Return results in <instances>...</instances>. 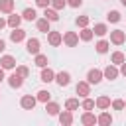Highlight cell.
<instances>
[{
    "label": "cell",
    "mask_w": 126,
    "mask_h": 126,
    "mask_svg": "<svg viewBox=\"0 0 126 126\" xmlns=\"http://www.w3.org/2000/svg\"><path fill=\"white\" fill-rule=\"evenodd\" d=\"M81 122H83L85 126H94V124H96V116H94L91 110H87V112L81 116Z\"/></svg>",
    "instance_id": "cell-15"
},
{
    "label": "cell",
    "mask_w": 126,
    "mask_h": 126,
    "mask_svg": "<svg viewBox=\"0 0 126 126\" xmlns=\"http://www.w3.org/2000/svg\"><path fill=\"white\" fill-rule=\"evenodd\" d=\"M106 20H108V22H112V24L120 22V12H118V10H112V12H108V14H106Z\"/></svg>",
    "instance_id": "cell-31"
},
{
    "label": "cell",
    "mask_w": 126,
    "mask_h": 126,
    "mask_svg": "<svg viewBox=\"0 0 126 126\" xmlns=\"http://www.w3.org/2000/svg\"><path fill=\"white\" fill-rule=\"evenodd\" d=\"M45 110H47V114H49V116H57V114L61 112L59 104H57V102H51V100H49V102H45Z\"/></svg>",
    "instance_id": "cell-19"
},
{
    "label": "cell",
    "mask_w": 126,
    "mask_h": 126,
    "mask_svg": "<svg viewBox=\"0 0 126 126\" xmlns=\"http://www.w3.org/2000/svg\"><path fill=\"white\" fill-rule=\"evenodd\" d=\"M8 85H10L12 89H20V87L24 85V77H22L20 73H12V75L8 77Z\"/></svg>",
    "instance_id": "cell-10"
},
{
    "label": "cell",
    "mask_w": 126,
    "mask_h": 126,
    "mask_svg": "<svg viewBox=\"0 0 126 126\" xmlns=\"http://www.w3.org/2000/svg\"><path fill=\"white\" fill-rule=\"evenodd\" d=\"M65 108L71 110V112L77 110V108H79V100H77V98H67V100H65Z\"/></svg>",
    "instance_id": "cell-30"
},
{
    "label": "cell",
    "mask_w": 126,
    "mask_h": 126,
    "mask_svg": "<svg viewBox=\"0 0 126 126\" xmlns=\"http://www.w3.org/2000/svg\"><path fill=\"white\" fill-rule=\"evenodd\" d=\"M22 18L28 20V22H33V20H37V14H35L33 8H26V10L22 12Z\"/></svg>",
    "instance_id": "cell-24"
},
{
    "label": "cell",
    "mask_w": 126,
    "mask_h": 126,
    "mask_svg": "<svg viewBox=\"0 0 126 126\" xmlns=\"http://www.w3.org/2000/svg\"><path fill=\"white\" fill-rule=\"evenodd\" d=\"M83 4V0H67V6H71V8H79Z\"/></svg>",
    "instance_id": "cell-37"
},
{
    "label": "cell",
    "mask_w": 126,
    "mask_h": 126,
    "mask_svg": "<svg viewBox=\"0 0 126 126\" xmlns=\"http://www.w3.org/2000/svg\"><path fill=\"white\" fill-rule=\"evenodd\" d=\"M49 96H51V93H49V91H39V93L35 94V98H37L39 102H43V104H45V102H49Z\"/></svg>",
    "instance_id": "cell-29"
},
{
    "label": "cell",
    "mask_w": 126,
    "mask_h": 126,
    "mask_svg": "<svg viewBox=\"0 0 126 126\" xmlns=\"http://www.w3.org/2000/svg\"><path fill=\"white\" fill-rule=\"evenodd\" d=\"M93 32H94V35L102 37V35H106V33H108V28H106V24H94Z\"/></svg>",
    "instance_id": "cell-25"
},
{
    "label": "cell",
    "mask_w": 126,
    "mask_h": 126,
    "mask_svg": "<svg viewBox=\"0 0 126 126\" xmlns=\"http://www.w3.org/2000/svg\"><path fill=\"white\" fill-rule=\"evenodd\" d=\"M39 45H41V43H39L37 37H30V39L26 41V49H28L30 55H37V53H39Z\"/></svg>",
    "instance_id": "cell-4"
},
{
    "label": "cell",
    "mask_w": 126,
    "mask_h": 126,
    "mask_svg": "<svg viewBox=\"0 0 126 126\" xmlns=\"http://www.w3.org/2000/svg\"><path fill=\"white\" fill-rule=\"evenodd\" d=\"M120 75H124V77H126V61H124V63H122V67H120Z\"/></svg>",
    "instance_id": "cell-40"
},
{
    "label": "cell",
    "mask_w": 126,
    "mask_h": 126,
    "mask_svg": "<svg viewBox=\"0 0 126 126\" xmlns=\"http://www.w3.org/2000/svg\"><path fill=\"white\" fill-rule=\"evenodd\" d=\"M63 43H65L67 47H75V45L79 43V33H75V32H65V33H63Z\"/></svg>",
    "instance_id": "cell-3"
},
{
    "label": "cell",
    "mask_w": 126,
    "mask_h": 126,
    "mask_svg": "<svg viewBox=\"0 0 126 126\" xmlns=\"http://www.w3.org/2000/svg\"><path fill=\"white\" fill-rule=\"evenodd\" d=\"M96 124H100V126H110V124H112V116H110L108 112H100V114L96 116Z\"/></svg>",
    "instance_id": "cell-18"
},
{
    "label": "cell",
    "mask_w": 126,
    "mask_h": 126,
    "mask_svg": "<svg viewBox=\"0 0 126 126\" xmlns=\"http://www.w3.org/2000/svg\"><path fill=\"white\" fill-rule=\"evenodd\" d=\"M33 63H35L37 67H41V69H43V67H47V63H49V61H47V55H43V53H37Z\"/></svg>",
    "instance_id": "cell-28"
},
{
    "label": "cell",
    "mask_w": 126,
    "mask_h": 126,
    "mask_svg": "<svg viewBox=\"0 0 126 126\" xmlns=\"http://www.w3.org/2000/svg\"><path fill=\"white\" fill-rule=\"evenodd\" d=\"M108 47H110V43L106 41V39H100V41H96V45H94V49H96V53H106L108 51Z\"/></svg>",
    "instance_id": "cell-26"
},
{
    "label": "cell",
    "mask_w": 126,
    "mask_h": 126,
    "mask_svg": "<svg viewBox=\"0 0 126 126\" xmlns=\"http://www.w3.org/2000/svg\"><path fill=\"white\" fill-rule=\"evenodd\" d=\"M35 4L39 8H47V6H51V0H35Z\"/></svg>",
    "instance_id": "cell-38"
},
{
    "label": "cell",
    "mask_w": 126,
    "mask_h": 126,
    "mask_svg": "<svg viewBox=\"0 0 126 126\" xmlns=\"http://www.w3.org/2000/svg\"><path fill=\"white\" fill-rule=\"evenodd\" d=\"M4 26H8V22H6V20H4V18H0V30H2V28H4Z\"/></svg>",
    "instance_id": "cell-41"
},
{
    "label": "cell",
    "mask_w": 126,
    "mask_h": 126,
    "mask_svg": "<svg viewBox=\"0 0 126 126\" xmlns=\"http://www.w3.org/2000/svg\"><path fill=\"white\" fill-rule=\"evenodd\" d=\"M10 39H12L14 43L24 41V39H26V30H22V28H14V30H12V33H10Z\"/></svg>",
    "instance_id": "cell-11"
},
{
    "label": "cell",
    "mask_w": 126,
    "mask_h": 126,
    "mask_svg": "<svg viewBox=\"0 0 126 126\" xmlns=\"http://www.w3.org/2000/svg\"><path fill=\"white\" fill-rule=\"evenodd\" d=\"M55 83H57L59 87H67V85L71 83V75H69L67 71H59V73H55Z\"/></svg>",
    "instance_id": "cell-9"
},
{
    "label": "cell",
    "mask_w": 126,
    "mask_h": 126,
    "mask_svg": "<svg viewBox=\"0 0 126 126\" xmlns=\"http://www.w3.org/2000/svg\"><path fill=\"white\" fill-rule=\"evenodd\" d=\"M75 91H77V94H79V96H83V98H85V96H89V94H91V83H89V81H79V83H77V87H75Z\"/></svg>",
    "instance_id": "cell-5"
},
{
    "label": "cell",
    "mask_w": 126,
    "mask_h": 126,
    "mask_svg": "<svg viewBox=\"0 0 126 126\" xmlns=\"http://www.w3.org/2000/svg\"><path fill=\"white\" fill-rule=\"evenodd\" d=\"M124 41H126V32H124V30H114V32H110V43L122 45Z\"/></svg>",
    "instance_id": "cell-1"
},
{
    "label": "cell",
    "mask_w": 126,
    "mask_h": 126,
    "mask_svg": "<svg viewBox=\"0 0 126 126\" xmlns=\"http://www.w3.org/2000/svg\"><path fill=\"white\" fill-rule=\"evenodd\" d=\"M16 73H20V75H22V77L26 79V77L30 75V69H28L26 65H18V67H16Z\"/></svg>",
    "instance_id": "cell-36"
},
{
    "label": "cell",
    "mask_w": 126,
    "mask_h": 126,
    "mask_svg": "<svg viewBox=\"0 0 126 126\" xmlns=\"http://www.w3.org/2000/svg\"><path fill=\"white\" fill-rule=\"evenodd\" d=\"M39 81L51 83V81H55V73H53L49 67H43V69H41V75H39Z\"/></svg>",
    "instance_id": "cell-14"
},
{
    "label": "cell",
    "mask_w": 126,
    "mask_h": 126,
    "mask_svg": "<svg viewBox=\"0 0 126 126\" xmlns=\"http://www.w3.org/2000/svg\"><path fill=\"white\" fill-rule=\"evenodd\" d=\"M120 2H122V6H124V8H126V0H120Z\"/></svg>",
    "instance_id": "cell-43"
},
{
    "label": "cell",
    "mask_w": 126,
    "mask_h": 126,
    "mask_svg": "<svg viewBox=\"0 0 126 126\" xmlns=\"http://www.w3.org/2000/svg\"><path fill=\"white\" fill-rule=\"evenodd\" d=\"M22 20H24V18H22L20 14H10L6 22H8V26H10L12 30H14V28H20V24H22Z\"/></svg>",
    "instance_id": "cell-17"
},
{
    "label": "cell",
    "mask_w": 126,
    "mask_h": 126,
    "mask_svg": "<svg viewBox=\"0 0 126 126\" xmlns=\"http://www.w3.org/2000/svg\"><path fill=\"white\" fill-rule=\"evenodd\" d=\"M0 67H4V69H14V67H16V59H14L12 55H2V57H0Z\"/></svg>",
    "instance_id": "cell-13"
},
{
    "label": "cell",
    "mask_w": 126,
    "mask_h": 126,
    "mask_svg": "<svg viewBox=\"0 0 126 126\" xmlns=\"http://www.w3.org/2000/svg\"><path fill=\"white\" fill-rule=\"evenodd\" d=\"M47 41H49V45H53V47H57V45H61L63 43V35L59 33V32H47Z\"/></svg>",
    "instance_id": "cell-7"
},
{
    "label": "cell",
    "mask_w": 126,
    "mask_h": 126,
    "mask_svg": "<svg viewBox=\"0 0 126 126\" xmlns=\"http://www.w3.org/2000/svg\"><path fill=\"white\" fill-rule=\"evenodd\" d=\"M65 6H67V0H51V8H55L57 12L63 10Z\"/></svg>",
    "instance_id": "cell-33"
},
{
    "label": "cell",
    "mask_w": 126,
    "mask_h": 126,
    "mask_svg": "<svg viewBox=\"0 0 126 126\" xmlns=\"http://www.w3.org/2000/svg\"><path fill=\"white\" fill-rule=\"evenodd\" d=\"M102 77H104V73H102L100 69H91V71L87 73V81H89L91 85H98V83L102 81Z\"/></svg>",
    "instance_id": "cell-2"
},
{
    "label": "cell",
    "mask_w": 126,
    "mask_h": 126,
    "mask_svg": "<svg viewBox=\"0 0 126 126\" xmlns=\"http://www.w3.org/2000/svg\"><path fill=\"white\" fill-rule=\"evenodd\" d=\"M14 10V0H0V12L2 14H12Z\"/></svg>",
    "instance_id": "cell-20"
},
{
    "label": "cell",
    "mask_w": 126,
    "mask_h": 126,
    "mask_svg": "<svg viewBox=\"0 0 126 126\" xmlns=\"http://www.w3.org/2000/svg\"><path fill=\"white\" fill-rule=\"evenodd\" d=\"M110 61H112L114 65H122V63L126 61V55H124L122 51H114V53L110 55Z\"/></svg>",
    "instance_id": "cell-23"
},
{
    "label": "cell",
    "mask_w": 126,
    "mask_h": 126,
    "mask_svg": "<svg viewBox=\"0 0 126 126\" xmlns=\"http://www.w3.org/2000/svg\"><path fill=\"white\" fill-rule=\"evenodd\" d=\"M4 81V67H0V83Z\"/></svg>",
    "instance_id": "cell-42"
},
{
    "label": "cell",
    "mask_w": 126,
    "mask_h": 126,
    "mask_svg": "<svg viewBox=\"0 0 126 126\" xmlns=\"http://www.w3.org/2000/svg\"><path fill=\"white\" fill-rule=\"evenodd\" d=\"M110 104H112V102H110V98H108V96H104V94L96 98V106H98L100 110H106V108H108Z\"/></svg>",
    "instance_id": "cell-27"
},
{
    "label": "cell",
    "mask_w": 126,
    "mask_h": 126,
    "mask_svg": "<svg viewBox=\"0 0 126 126\" xmlns=\"http://www.w3.org/2000/svg\"><path fill=\"white\" fill-rule=\"evenodd\" d=\"M112 108H114V110H124V108H126V102H124L122 98H116V100H112Z\"/></svg>",
    "instance_id": "cell-35"
},
{
    "label": "cell",
    "mask_w": 126,
    "mask_h": 126,
    "mask_svg": "<svg viewBox=\"0 0 126 126\" xmlns=\"http://www.w3.org/2000/svg\"><path fill=\"white\" fill-rule=\"evenodd\" d=\"M49 24H51V22H49L47 18H39V20L35 22V26H37V30H39V32H43V33H47V32L51 30V28H49Z\"/></svg>",
    "instance_id": "cell-21"
},
{
    "label": "cell",
    "mask_w": 126,
    "mask_h": 126,
    "mask_svg": "<svg viewBox=\"0 0 126 126\" xmlns=\"http://www.w3.org/2000/svg\"><path fill=\"white\" fill-rule=\"evenodd\" d=\"M4 49H6V41H4V39H2V37H0V53H2V51H4Z\"/></svg>",
    "instance_id": "cell-39"
},
{
    "label": "cell",
    "mask_w": 126,
    "mask_h": 126,
    "mask_svg": "<svg viewBox=\"0 0 126 126\" xmlns=\"http://www.w3.org/2000/svg\"><path fill=\"white\" fill-rule=\"evenodd\" d=\"M43 18H47L49 22H57L59 20V14H57V10L55 8H43Z\"/></svg>",
    "instance_id": "cell-16"
},
{
    "label": "cell",
    "mask_w": 126,
    "mask_h": 126,
    "mask_svg": "<svg viewBox=\"0 0 126 126\" xmlns=\"http://www.w3.org/2000/svg\"><path fill=\"white\" fill-rule=\"evenodd\" d=\"M20 104H22V108H26V110H33V106L37 104V98L32 96V94H24L22 100H20Z\"/></svg>",
    "instance_id": "cell-6"
},
{
    "label": "cell",
    "mask_w": 126,
    "mask_h": 126,
    "mask_svg": "<svg viewBox=\"0 0 126 126\" xmlns=\"http://www.w3.org/2000/svg\"><path fill=\"white\" fill-rule=\"evenodd\" d=\"M102 73H104V79H108V81H114V79H116V77L120 75V71L116 69V65H114V63H110V65H106Z\"/></svg>",
    "instance_id": "cell-8"
},
{
    "label": "cell",
    "mask_w": 126,
    "mask_h": 126,
    "mask_svg": "<svg viewBox=\"0 0 126 126\" xmlns=\"http://www.w3.org/2000/svg\"><path fill=\"white\" fill-rule=\"evenodd\" d=\"M79 37H81L83 41H91V39L94 37V32H93L91 28H81V32H79Z\"/></svg>",
    "instance_id": "cell-22"
},
{
    "label": "cell",
    "mask_w": 126,
    "mask_h": 126,
    "mask_svg": "<svg viewBox=\"0 0 126 126\" xmlns=\"http://www.w3.org/2000/svg\"><path fill=\"white\" fill-rule=\"evenodd\" d=\"M75 24H77L79 28H87V26H89V16H79V18L75 20Z\"/></svg>",
    "instance_id": "cell-34"
},
{
    "label": "cell",
    "mask_w": 126,
    "mask_h": 126,
    "mask_svg": "<svg viewBox=\"0 0 126 126\" xmlns=\"http://www.w3.org/2000/svg\"><path fill=\"white\" fill-rule=\"evenodd\" d=\"M57 116H59V122H61L63 126H71V124H73V112H71V110H67V108H65V110H63V112H59Z\"/></svg>",
    "instance_id": "cell-12"
},
{
    "label": "cell",
    "mask_w": 126,
    "mask_h": 126,
    "mask_svg": "<svg viewBox=\"0 0 126 126\" xmlns=\"http://www.w3.org/2000/svg\"><path fill=\"white\" fill-rule=\"evenodd\" d=\"M94 104H96V100H93V98H89V96H85V100H83V110H93L94 108Z\"/></svg>",
    "instance_id": "cell-32"
}]
</instances>
